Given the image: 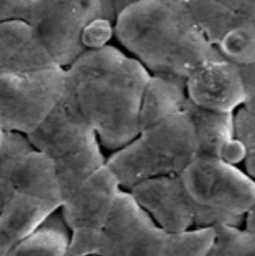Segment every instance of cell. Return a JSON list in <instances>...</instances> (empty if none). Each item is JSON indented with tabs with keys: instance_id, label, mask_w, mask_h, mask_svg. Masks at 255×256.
Returning a JSON list of instances; mask_svg holds the SVG:
<instances>
[{
	"instance_id": "obj_1",
	"label": "cell",
	"mask_w": 255,
	"mask_h": 256,
	"mask_svg": "<svg viewBox=\"0 0 255 256\" xmlns=\"http://www.w3.org/2000/svg\"><path fill=\"white\" fill-rule=\"evenodd\" d=\"M150 74L132 56L106 44L91 48L65 68L62 101L116 152L140 132V107Z\"/></svg>"
},
{
	"instance_id": "obj_2",
	"label": "cell",
	"mask_w": 255,
	"mask_h": 256,
	"mask_svg": "<svg viewBox=\"0 0 255 256\" xmlns=\"http://www.w3.org/2000/svg\"><path fill=\"white\" fill-rule=\"evenodd\" d=\"M114 36L150 75L186 79L222 57L196 25L186 0H140L120 13Z\"/></svg>"
},
{
	"instance_id": "obj_3",
	"label": "cell",
	"mask_w": 255,
	"mask_h": 256,
	"mask_svg": "<svg viewBox=\"0 0 255 256\" xmlns=\"http://www.w3.org/2000/svg\"><path fill=\"white\" fill-rule=\"evenodd\" d=\"M194 128L182 111L142 130L124 148L114 152L106 166L124 190L140 182L180 174L198 156Z\"/></svg>"
},
{
	"instance_id": "obj_4",
	"label": "cell",
	"mask_w": 255,
	"mask_h": 256,
	"mask_svg": "<svg viewBox=\"0 0 255 256\" xmlns=\"http://www.w3.org/2000/svg\"><path fill=\"white\" fill-rule=\"evenodd\" d=\"M25 21L63 68L114 36V24L104 18L101 0H34Z\"/></svg>"
},
{
	"instance_id": "obj_5",
	"label": "cell",
	"mask_w": 255,
	"mask_h": 256,
	"mask_svg": "<svg viewBox=\"0 0 255 256\" xmlns=\"http://www.w3.org/2000/svg\"><path fill=\"white\" fill-rule=\"evenodd\" d=\"M27 136L53 162L64 202L106 164L95 130L62 100Z\"/></svg>"
},
{
	"instance_id": "obj_6",
	"label": "cell",
	"mask_w": 255,
	"mask_h": 256,
	"mask_svg": "<svg viewBox=\"0 0 255 256\" xmlns=\"http://www.w3.org/2000/svg\"><path fill=\"white\" fill-rule=\"evenodd\" d=\"M65 68L0 73V130L28 134L63 98Z\"/></svg>"
},
{
	"instance_id": "obj_7",
	"label": "cell",
	"mask_w": 255,
	"mask_h": 256,
	"mask_svg": "<svg viewBox=\"0 0 255 256\" xmlns=\"http://www.w3.org/2000/svg\"><path fill=\"white\" fill-rule=\"evenodd\" d=\"M138 204L168 234L244 226L246 218L216 212L198 206L188 194L180 174L150 178L128 190Z\"/></svg>"
},
{
	"instance_id": "obj_8",
	"label": "cell",
	"mask_w": 255,
	"mask_h": 256,
	"mask_svg": "<svg viewBox=\"0 0 255 256\" xmlns=\"http://www.w3.org/2000/svg\"><path fill=\"white\" fill-rule=\"evenodd\" d=\"M190 198L200 206L246 218L255 204V180L238 166L196 156L180 174Z\"/></svg>"
},
{
	"instance_id": "obj_9",
	"label": "cell",
	"mask_w": 255,
	"mask_h": 256,
	"mask_svg": "<svg viewBox=\"0 0 255 256\" xmlns=\"http://www.w3.org/2000/svg\"><path fill=\"white\" fill-rule=\"evenodd\" d=\"M121 190L116 176L105 164L64 202L61 212L70 230L72 254L96 256Z\"/></svg>"
},
{
	"instance_id": "obj_10",
	"label": "cell",
	"mask_w": 255,
	"mask_h": 256,
	"mask_svg": "<svg viewBox=\"0 0 255 256\" xmlns=\"http://www.w3.org/2000/svg\"><path fill=\"white\" fill-rule=\"evenodd\" d=\"M170 234L162 230L128 190H121L103 230L97 256H156Z\"/></svg>"
},
{
	"instance_id": "obj_11",
	"label": "cell",
	"mask_w": 255,
	"mask_h": 256,
	"mask_svg": "<svg viewBox=\"0 0 255 256\" xmlns=\"http://www.w3.org/2000/svg\"><path fill=\"white\" fill-rule=\"evenodd\" d=\"M186 90L188 99L198 107L234 113L244 100L240 66L224 57L208 61L188 76Z\"/></svg>"
},
{
	"instance_id": "obj_12",
	"label": "cell",
	"mask_w": 255,
	"mask_h": 256,
	"mask_svg": "<svg viewBox=\"0 0 255 256\" xmlns=\"http://www.w3.org/2000/svg\"><path fill=\"white\" fill-rule=\"evenodd\" d=\"M198 138V156L216 158L234 166L242 164L246 150L234 136V113L204 109L186 100L184 110Z\"/></svg>"
},
{
	"instance_id": "obj_13",
	"label": "cell",
	"mask_w": 255,
	"mask_h": 256,
	"mask_svg": "<svg viewBox=\"0 0 255 256\" xmlns=\"http://www.w3.org/2000/svg\"><path fill=\"white\" fill-rule=\"evenodd\" d=\"M59 66L25 20L0 22V73L30 72Z\"/></svg>"
},
{
	"instance_id": "obj_14",
	"label": "cell",
	"mask_w": 255,
	"mask_h": 256,
	"mask_svg": "<svg viewBox=\"0 0 255 256\" xmlns=\"http://www.w3.org/2000/svg\"><path fill=\"white\" fill-rule=\"evenodd\" d=\"M61 206L60 202L41 194L14 188L0 212V234L12 246Z\"/></svg>"
},
{
	"instance_id": "obj_15",
	"label": "cell",
	"mask_w": 255,
	"mask_h": 256,
	"mask_svg": "<svg viewBox=\"0 0 255 256\" xmlns=\"http://www.w3.org/2000/svg\"><path fill=\"white\" fill-rule=\"evenodd\" d=\"M186 100V79L150 75L142 100L140 132L182 112Z\"/></svg>"
},
{
	"instance_id": "obj_16",
	"label": "cell",
	"mask_w": 255,
	"mask_h": 256,
	"mask_svg": "<svg viewBox=\"0 0 255 256\" xmlns=\"http://www.w3.org/2000/svg\"><path fill=\"white\" fill-rule=\"evenodd\" d=\"M70 244V230L59 208L31 234L14 244L7 256H66Z\"/></svg>"
},
{
	"instance_id": "obj_17",
	"label": "cell",
	"mask_w": 255,
	"mask_h": 256,
	"mask_svg": "<svg viewBox=\"0 0 255 256\" xmlns=\"http://www.w3.org/2000/svg\"><path fill=\"white\" fill-rule=\"evenodd\" d=\"M216 48L224 59L238 66L255 63V0L236 10L232 28Z\"/></svg>"
},
{
	"instance_id": "obj_18",
	"label": "cell",
	"mask_w": 255,
	"mask_h": 256,
	"mask_svg": "<svg viewBox=\"0 0 255 256\" xmlns=\"http://www.w3.org/2000/svg\"><path fill=\"white\" fill-rule=\"evenodd\" d=\"M190 13L206 39L216 47L232 28L236 10L220 0H186Z\"/></svg>"
},
{
	"instance_id": "obj_19",
	"label": "cell",
	"mask_w": 255,
	"mask_h": 256,
	"mask_svg": "<svg viewBox=\"0 0 255 256\" xmlns=\"http://www.w3.org/2000/svg\"><path fill=\"white\" fill-rule=\"evenodd\" d=\"M32 150L34 148L27 134L3 132L0 146V200L3 204L14 190L13 174L16 166L23 156Z\"/></svg>"
},
{
	"instance_id": "obj_20",
	"label": "cell",
	"mask_w": 255,
	"mask_h": 256,
	"mask_svg": "<svg viewBox=\"0 0 255 256\" xmlns=\"http://www.w3.org/2000/svg\"><path fill=\"white\" fill-rule=\"evenodd\" d=\"M214 232L206 256H255V234L246 228L222 224Z\"/></svg>"
},
{
	"instance_id": "obj_21",
	"label": "cell",
	"mask_w": 255,
	"mask_h": 256,
	"mask_svg": "<svg viewBox=\"0 0 255 256\" xmlns=\"http://www.w3.org/2000/svg\"><path fill=\"white\" fill-rule=\"evenodd\" d=\"M214 240V228L170 234V238L156 256H206Z\"/></svg>"
},
{
	"instance_id": "obj_22",
	"label": "cell",
	"mask_w": 255,
	"mask_h": 256,
	"mask_svg": "<svg viewBox=\"0 0 255 256\" xmlns=\"http://www.w3.org/2000/svg\"><path fill=\"white\" fill-rule=\"evenodd\" d=\"M234 130L248 152H255V117L242 107L234 112Z\"/></svg>"
},
{
	"instance_id": "obj_23",
	"label": "cell",
	"mask_w": 255,
	"mask_h": 256,
	"mask_svg": "<svg viewBox=\"0 0 255 256\" xmlns=\"http://www.w3.org/2000/svg\"><path fill=\"white\" fill-rule=\"evenodd\" d=\"M34 0H0V22L25 20Z\"/></svg>"
},
{
	"instance_id": "obj_24",
	"label": "cell",
	"mask_w": 255,
	"mask_h": 256,
	"mask_svg": "<svg viewBox=\"0 0 255 256\" xmlns=\"http://www.w3.org/2000/svg\"><path fill=\"white\" fill-rule=\"evenodd\" d=\"M240 70L244 88V100L242 108L255 117V63L240 66Z\"/></svg>"
},
{
	"instance_id": "obj_25",
	"label": "cell",
	"mask_w": 255,
	"mask_h": 256,
	"mask_svg": "<svg viewBox=\"0 0 255 256\" xmlns=\"http://www.w3.org/2000/svg\"><path fill=\"white\" fill-rule=\"evenodd\" d=\"M138 1L140 0H101L104 18L114 24L122 11Z\"/></svg>"
},
{
	"instance_id": "obj_26",
	"label": "cell",
	"mask_w": 255,
	"mask_h": 256,
	"mask_svg": "<svg viewBox=\"0 0 255 256\" xmlns=\"http://www.w3.org/2000/svg\"><path fill=\"white\" fill-rule=\"evenodd\" d=\"M244 170L255 180V152H250L246 154V156L242 162Z\"/></svg>"
},
{
	"instance_id": "obj_27",
	"label": "cell",
	"mask_w": 255,
	"mask_h": 256,
	"mask_svg": "<svg viewBox=\"0 0 255 256\" xmlns=\"http://www.w3.org/2000/svg\"><path fill=\"white\" fill-rule=\"evenodd\" d=\"M244 228L252 230L255 234V204L252 208V210L246 214V222H244Z\"/></svg>"
},
{
	"instance_id": "obj_28",
	"label": "cell",
	"mask_w": 255,
	"mask_h": 256,
	"mask_svg": "<svg viewBox=\"0 0 255 256\" xmlns=\"http://www.w3.org/2000/svg\"><path fill=\"white\" fill-rule=\"evenodd\" d=\"M220 1H222L224 4H226V6L232 8L234 10H238L248 0H220Z\"/></svg>"
},
{
	"instance_id": "obj_29",
	"label": "cell",
	"mask_w": 255,
	"mask_h": 256,
	"mask_svg": "<svg viewBox=\"0 0 255 256\" xmlns=\"http://www.w3.org/2000/svg\"><path fill=\"white\" fill-rule=\"evenodd\" d=\"M10 248H11V246L0 234V256H7L8 250H10Z\"/></svg>"
},
{
	"instance_id": "obj_30",
	"label": "cell",
	"mask_w": 255,
	"mask_h": 256,
	"mask_svg": "<svg viewBox=\"0 0 255 256\" xmlns=\"http://www.w3.org/2000/svg\"><path fill=\"white\" fill-rule=\"evenodd\" d=\"M77 256V254H72L70 250L68 252V254H67V256Z\"/></svg>"
},
{
	"instance_id": "obj_31",
	"label": "cell",
	"mask_w": 255,
	"mask_h": 256,
	"mask_svg": "<svg viewBox=\"0 0 255 256\" xmlns=\"http://www.w3.org/2000/svg\"><path fill=\"white\" fill-rule=\"evenodd\" d=\"M2 138H3V132L0 130V146H1V142H2Z\"/></svg>"
}]
</instances>
